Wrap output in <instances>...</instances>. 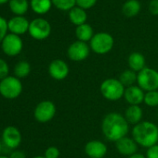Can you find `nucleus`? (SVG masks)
Instances as JSON below:
<instances>
[{
  "label": "nucleus",
  "mask_w": 158,
  "mask_h": 158,
  "mask_svg": "<svg viewBox=\"0 0 158 158\" xmlns=\"http://www.w3.org/2000/svg\"><path fill=\"white\" fill-rule=\"evenodd\" d=\"M8 73H9V67L7 63L4 59L0 58V81L7 77Z\"/></svg>",
  "instance_id": "31"
},
{
  "label": "nucleus",
  "mask_w": 158,
  "mask_h": 158,
  "mask_svg": "<svg viewBox=\"0 0 158 158\" xmlns=\"http://www.w3.org/2000/svg\"><path fill=\"white\" fill-rule=\"evenodd\" d=\"M102 131L108 141L116 143L123 137L128 136L129 124L124 115L118 112H110L102 118Z\"/></svg>",
  "instance_id": "1"
},
{
  "label": "nucleus",
  "mask_w": 158,
  "mask_h": 158,
  "mask_svg": "<svg viewBox=\"0 0 158 158\" xmlns=\"http://www.w3.org/2000/svg\"><path fill=\"white\" fill-rule=\"evenodd\" d=\"M0 158H9L8 156H1L0 155Z\"/></svg>",
  "instance_id": "39"
},
{
  "label": "nucleus",
  "mask_w": 158,
  "mask_h": 158,
  "mask_svg": "<svg viewBox=\"0 0 158 158\" xmlns=\"http://www.w3.org/2000/svg\"><path fill=\"white\" fill-rule=\"evenodd\" d=\"M127 158H146V156H143V155H142V154L136 153L135 155H132V156H129V157Z\"/></svg>",
  "instance_id": "35"
},
{
  "label": "nucleus",
  "mask_w": 158,
  "mask_h": 158,
  "mask_svg": "<svg viewBox=\"0 0 158 158\" xmlns=\"http://www.w3.org/2000/svg\"><path fill=\"white\" fill-rule=\"evenodd\" d=\"M94 34L95 33L93 31L92 27L89 24H88V23H84L82 25L76 26L75 36H76L78 41H82V42L88 43V42H89L92 39Z\"/></svg>",
  "instance_id": "21"
},
{
  "label": "nucleus",
  "mask_w": 158,
  "mask_h": 158,
  "mask_svg": "<svg viewBox=\"0 0 158 158\" xmlns=\"http://www.w3.org/2000/svg\"><path fill=\"white\" fill-rule=\"evenodd\" d=\"M128 65L130 69L138 73L146 67L145 56L140 52H133L129 56Z\"/></svg>",
  "instance_id": "18"
},
{
  "label": "nucleus",
  "mask_w": 158,
  "mask_h": 158,
  "mask_svg": "<svg viewBox=\"0 0 158 158\" xmlns=\"http://www.w3.org/2000/svg\"><path fill=\"white\" fill-rule=\"evenodd\" d=\"M31 72V65L27 61H20L14 67V75L19 79L26 78Z\"/></svg>",
  "instance_id": "25"
},
{
  "label": "nucleus",
  "mask_w": 158,
  "mask_h": 158,
  "mask_svg": "<svg viewBox=\"0 0 158 158\" xmlns=\"http://www.w3.org/2000/svg\"><path fill=\"white\" fill-rule=\"evenodd\" d=\"M33 158H46L44 156H34V157Z\"/></svg>",
  "instance_id": "38"
},
{
  "label": "nucleus",
  "mask_w": 158,
  "mask_h": 158,
  "mask_svg": "<svg viewBox=\"0 0 158 158\" xmlns=\"http://www.w3.org/2000/svg\"><path fill=\"white\" fill-rule=\"evenodd\" d=\"M22 83L20 79L15 76H7L0 81V94L8 100L18 98L22 93Z\"/></svg>",
  "instance_id": "5"
},
{
  "label": "nucleus",
  "mask_w": 158,
  "mask_h": 158,
  "mask_svg": "<svg viewBox=\"0 0 158 158\" xmlns=\"http://www.w3.org/2000/svg\"><path fill=\"white\" fill-rule=\"evenodd\" d=\"M89 53H90L89 44L78 40L72 43L67 49L68 58L74 62L84 61L88 57Z\"/></svg>",
  "instance_id": "11"
},
{
  "label": "nucleus",
  "mask_w": 158,
  "mask_h": 158,
  "mask_svg": "<svg viewBox=\"0 0 158 158\" xmlns=\"http://www.w3.org/2000/svg\"><path fill=\"white\" fill-rule=\"evenodd\" d=\"M124 117L129 122V124L134 126L142 121L143 110L141 106H129L125 110Z\"/></svg>",
  "instance_id": "17"
},
{
  "label": "nucleus",
  "mask_w": 158,
  "mask_h": 158,
  "mask_svg": "<svg viewBox=\"0 0 158 158\" xmlns=\"http://www.w3.org/2000/svg\"><path fill=\"white\" fill-rule=\"evenodd\" d=\"M9 158H26V155L23 151H20V150H13L10 155H9Z\"/></svg>",
  "instance_id": "34"
},
{
  "label": "nucleus",
  "mask_w": 158,
  "mask_h": 158,
  "mask_svg": "<svg viewBox=\"0 0 158 158\" xmlns=\"http://www.w3.org/2000/svg\"><path fill=\"white\" fill-rule=\"evenodd\" d=\"M142 8V5L139 0H127L122 6V13L127 18L136 17Z\"/></svg>",
  "instance_id": "20"
},
{
  "label": "nucleus",
  "mask_w": 158,
  "mask_h": 158,
  "mask_svg": "<svg viewBox=\"0 0 158 158\" xmlns=\"http://www.w3.org/2000/svg\"><path fill=\"white\" fill-rule=\"evenodd\" d=\"M61 152L56 146H49L45 150L44 156L46 158H60Z\"/></svg>",
  "instance_id": "28"
},
{
  "label": "nucleus",
  "mask_w": 158,
  "mask_h": 158,
  "mask_svg": "<svg viewBox=\"0 0 158 158\" xmlns=\"http://www.w3.org/2000/svg\"><path fill=\"white\" fill-rule=\"evenodd\" d=\"M85 154L89 158H103L108 152L107 145L99 140H92L86 143Z\"/></svg>",
  "instance_id": "13"
},
{
  "label": "nucleus",
  "mask_w": 158,
  "mask_h": 158,
  "mask_svg": "<svg viewBox=\"0 0 158 158\" xmlns=\"http://www.w3.org/2000/svg\"><path fill=\"white\" fill-rule=\"evenodd\" d=\"M145 92L139 85L127 87L124 93V99L129 106H141L144 102Z\"/></svg>",
  "instance_id": "14"
},
{
  "label": "nucleus",
  "mask_w": 158,
  "mask_h": 158,
  "mask_svg": "<svg viewBox=\"0 0 158 158\" xmlns=\"http://www.w3.org/2000/svg\"><path fill=\"white\" fill-rule=\"evenodd\" d=\"M69 72V66L62 59H54L48 66V74L53 80L56 81L65 80L68 77Z\"/></svg>",
  "instance_id": "12"
},
{
  "label": "nucleus",
  "mask_w": 158,
  "mask_h": 158,
  "mask_svg": "<svg viewBox=\"0 0 158 158\" xmlns=\"http://www.w3.org/2000/svg\"><path fill=\"white\" fill-rule=\"evenodd\" d=\"M132 138L138 145L149 148L158 143V126L151 121H142L134 125L131 131Z\"/></svg>",
  "instance_id": "2"
},
{
  "label": "nucleus",
  "mask_w": 158,
  "mask_h": 158,
  "mask_svg": "<svg viewBox=\"0 0 158 158\" xmlns=\"http://www.w3.org/2000/svg\"><path fill=\"white\" fill-rule=\"evenodd\" d=\"M145 156L146 158H158V143L147 148Z\"/></svg>",
  "instance_id": "32"
},
{
  "label": "nucleus",
  "mask_w": 158,
  "mask_h": 158,
  "mask_svg": "<svg viewBox=\"0 0 158 158\" xmlns=\"http://www.w3.org/2000/svg\"><path fill=\"white\" fill-rule=\"evenodd\" d=\"M137 84L144 92L158 90V71L155 69L145 67L138 72Z\"/></svg>",
  "instance_id": "6"
},
{
  "label": "nucleus",
  "mask_w": 158,
  "mask_h": 158,
  "mask_svg": "<svg viewBox=\"0 0 158 158\" xmlns=\"http://www.w3.org/2000/svg\"><path fill=\"white\" fill-rule=\"evenodd\" d=\"M138 147H139L138 143L135 142V140L132 137L130 138L126 136L115 143L116 151L120 155L127 157L138 153Z\"/></svg>",
  "instance_id": "15"
},
{
  "label": "nucleus",
  "mask_w": 158,
  "mask_h": 158,
  "mask_svg": "<svg viewBox=\"0 0 158 158\" xmlns=\"http://www.w3.org/2000/svg\"><path fill=\"white\" fill-rule=\"evenodd\" d=\"M68 18L72 24L79 26L84 23H87L88 14L85 9L75 6L68 11Z\"/></svg>",
  "instance_id": "19"
},
{
  "label": "nucleus",
  "mask_w": 158,
  "mask_h": 158,
  "mask_svg": "<svg viewBox=\"0 0 158 158\" xmlns=\"http://www.w3.org/2000/svg\"><path fill=\"white\" fill-rule=\"evenodd\" d=\"M8 6L10 11L15 16H23L27 12L30 4L28 0H9Z\"/></svg>",
  "instance_id": "23"
},
{
  "label": "nucleus",
  "mask_w": 158,
  "mask_h": 158,
  "mask_svg": "<svg viewBox=\"0 0 158 158\" xmlns=\"http://www.w3.org/2000/svg\"><path fill=\"white\" fill-rule=\"evenodd\" d=\"M28 32L32 38L42 41L48 38V36L50 35L51 25L47 19L43 18H36L30 21Z\"/></svg>",
  "instance_id": "7"
},
{
  "label": "nucleus",
  "mask_w": 158,
  "mask_h": 158,
  "mask_svg": "<svg viewBox=\"0 0 158 158\" xmlns=\"http://www.w3.org/2000/svg\"><path fill=\"white\" fill-rule=\"evenodd\" d=\"M137 77H138V73L129 69H125L120 74L118 80L127 88V87L135 85V83L137 82Z\"/></svg>",
  "instance_id": "24"
},
{
  "label": "nucleus",
  "mask_w": 158,
  "mask_h": 158,
  "mask_svg": "<svg viewBox=\"0 0 158 158\" xmlns=\"http://www.w3.org/2000/svg\"><path fill=\"white\" fill-rule=\"evenodd\" d=\"M75 1H76V6L85 10L93 7L98 2V0H75Z\"/></svg>",
  "instance_id": "30"
},
{
  "label": "nucleus",
  "mask_w": 158,
  "mask_h": 158,
  "mask_svg": "<svg viewBox=\"0 0 158 158\" xmlns=\"http://www.w3.org/2000/svg\"><path fill=\"white\" fill-rule=\"evenodd\" d=\"M1 48L5 55L8 56H16L23 48L22 39L20 37V35L8 33L2 41Z\"/></svg>",
  "instance_id": "9"
},
{
  "label": "nucleus",
  "mask_w": 158,
  "mask_h": 158,
  "mask_svg": "<svg viewBox=\"0 0 158 158\" xmlns=\"http://www.w3.org/2000/svg\"><path fill=\"white\" fill-rule=\"evenodd\" d=\"M21 132L15 126H7L2 131L1 141L3 145H5L7 149L12 151L18 149L21 143Z\"/></svg>",
  "instance_id": "10"
},
{
  "label": "nucleus",
  "mask_w": 158,
  "mask_h": 158,
  "mask_svg": "<svg viewBox=\"0 0 158 158\" xmlns=\"http://www.w3.org/2000/svg\"><path fill=\"white\" fill-rule=\"evenodd\" d=\"M115 40L114 37L105 31L95 33L92 39L89 41L90 50L98 55L108 54L114 47Z\"/></svg>",
  "instance_id": "4"
},
{
  "label": "nucleus",
  "mask_w": 158,
  "mask_h": 158,
  "mask_svg": "<svg viewBox=\"0 0 158 158\" xmlns=\"http://www.w3.org/2000/svg\"><path fill=\"white\" fill-rule=\"evenodd\" d=\"M148 8L152 15L158 16V0H151L149 3Z\"/></svg>",
  "instance_id": "33"
},
{
  "label": "nucleus",
  "mask_w": 158,
  "mask_h": 158,
  "mask_svg": "<svg viewBox=\"0 0 158 158\" xmlns=\"http://www.w3.org/2000/svg\"><path fill=\"white\" fill-rule=\"evenodd\" d=\"M53 6L61 11H69L76 6L75 0H51Z\"/></svg>",
  "instance_id": "26"
},
{
  "label": "nucleus",
  "mask_w": 158,
  "mask_h": 158,
  "mask_svg": "<svg viewBox=\"0 0 158 158\" xmlns=\"http://www.w3.org/2000/svg\"><path fill=\"white\" fill-rule=\"evenodd\" d=\"M157 115H158V114H157Z\"/></svg>",
  "instance_id": "40"
},
{
  "label": "nucleus",
  "mask_w": 158,
  "mask_h": 158,
  "mask_svg": "<svg viewBox=\"0 0 158 158\" xmlns=\"http://www.w3.org/2000/svg\"><path fill=\"white\" fill-rule=\"evenodd\" d=\"M7 31H8L7 20L0 16V44L3 41V39L7 36Z\"/></svg>",
  "instance_id": "29"
},
{
  "label": "nucleus",
  "mask_w": 158,
  "mask_h": 158,
  "mask_svg": "<svg viewBox=\"0 0 158 158\" xmlns=\"http://www.w3.org/2000/svg\"><path fill=\"white\" fill-rule=\"evenodd\" d=\"M126 87L118 79L109 78L104 80L100 86V91L103 98L111 102H116L124 97Z\"/></svg>",
  "instance_id": "3"
},
{
  "label": "nucleus",
  "mask_w": 158,
  "mask_h": 158,
  "mask_svg": "<svg viewBox=\"0 0 158 158\" xmlns=\"http://www.w3.org/2000/svg\"><path fill=\"white\" fill-rule=\"evenodd\" d=\"M30 21L23 16H14L7 20V27L10 33L21 35L29 31Z\"/></svg>",
  "instance_id": "16"
},
{
  "label": "nucleus",
  "mask_w": 158,
  "mask_h": 158,
  "mask_svg": "<svg viewBox=\"0 0 158 158\" xmlns=\"http://www.w3.org/2000/svg\"><path fill=\"white\" fill-rule=\"evenodd\" d=\"M143 103L146 106H150V107H156V106H158V90L145 92L144 102Z\"/></svg>",
  "instance_id": "27"
},
{
  "label": "nucleus",
  "mask_w": 158,
  "mask_h": 158,
  "mask_svg": "<svg viewBox=\"0 0 158 158\" xmlns=\"http://www.w3.org/2000/svg\"><path fill=\"white\" fill-rule=\"evenodd\" d=\"M9 0H0V5H3V4H6V3H8Z\"/></svg>",
  "instance_id": "36"
},
{
  "label": "nucleus",
  "mask_w": 158,
  "mask_h": 158,
  "mask_svg": "<svg viewBox=\"0 0 158 158\" xmlns=\"http://www.w3.org/2000/svg\"><path fill=\"white\" fill-rule=\"evenodd\" d=\"M52 6L53 4L51 0H31L30 1V6L32 10L38 15H44L47 13L51 9Z\"/></svg>",
  "instance_id": "22"
},
{
  "label": "nucleus",
  "mask_w": 158,
  "mask_h": 158,
  "mask_svg": "<svg viewBox=\"0 0 158 158\" xmlns=\"http://www.w3.org/2000/svg\"><path fill=\"white\" fill-rule=\"evenodd\" d=\"M57 112L56 106L52 101L45 100L38 103L34 110V117L39 123H47L53 119Z\"/></svg>",
  "instance_id": "8"
},
{
  "label": "nucleus",
  "mask_w": 158,
  "mask_h": 158,
  "mask_svg": "<svg viewBox=\"0 0 158 158\" xmlns=\"http://www.w3.org/2000/svg\"><path fill=\"white\" fill-rule=\"evenodd\" d=\"M2 147H3V143H2V141L0 140V155H1V152H2Z\"/></svg>",
  "instance_id": "37"
}]
</instances>
